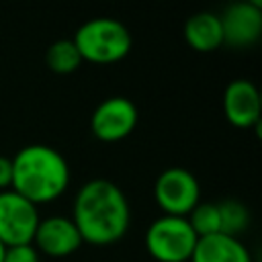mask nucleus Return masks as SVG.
I'll return each instance as SVG.
<instances>
[{
    "label": "nucleus",
    "mask_w": 262,
    "mask_h": 262,
    "mask_svg": "<svg viewBox=\"0 0 262 262\" xmlns=\"http://www.w3.org/2000/svg\"><path fill=\"white\" fill-rule=\"evenodd\" d=\"M72 221L82 242L92 246L115 244L129 229V201L115 182L106 178H92L74 199Z\"/></svg>",
    "instance_id": "1"
},
{
    "label": "nucleus",
    "mask_w": 262,
    "mask_h": 262,
    "mask_svg": "<svg viewBox=\"0 0 262 262\" xmlns=\"http://www.w3.org/2000/svg\"><path fill=\"white\" fill-rule=\"evenodd\" d=\"M12 160L10 190L33 203H51L59 199L70 184L68 160L49 145L33 143L16 151Z\"/></svg>",
    "instance_id": "2"
},
{
    "label": "nucleus",
    "mask_w": 262,
    "mask_h": 262,
    "mask_svg": "<svg viewBox=\"0 0 262 262\" xmlns=\"http://www.w3.org/2000/svg\"><path fill=\"white\" fill-rule=\"evenodd\" d=\"M74 45L82 61L92 63H115L127 57L133 39L129 29L115 18H92L86 20L74 35Z\"/></svg>",
    "instance_id": "3"
},
{
    "label": "nucleus",
    "mask_w": 262,
    "mask_h": 262,
    "mask_svg": "<svg viewBox=\"0 0 262 262\" xmlns=\"http://www.w3.org/2000/svg\"><path fill=\"white\" fill-rule=\"evenodd\" d=\"M196 239L186 217L162 215L145 231V248L158 262H188Z\"/></svg>",
    "instance_id": "4"
},
{
    "label": "nucleus",
    "mask_w": 262,
    "mask_h": 262,
    "mask_svg": "<svg viewBox=\"0 0 262 262\" xmlns=\"http://www.w3.org/2000/svg\"><path fill=\"white\" fill-rule=\"evenodd\" d=\"M154 199L164 215L186 217L201 201V186L192 172L174 166L156 178Z\"/></svg>",
    "instance_id": "5"
},
{
    "label": "nucleus",
    "mask_w": 262,
    "mask_h": 262,
    "mask_svg": "<svg viewBox=\"0 0 262 262\" xmlns=\"http://www.w3.org/2000/svg\"><path fill=\"white\" fill-rule=\"evenodd\" d=\"M37 225L39 213L33 203L14 190L0 192V242L6 248L33 244Z\"/></svg>",
    "instance_id": "6"
},
{
    "label": "nucleus",
    "mask_w": 262,
    "mask_h": 262,
    "mask_svg": "<svg viewBox=\"0 0 262 262\" xmlns=\"http://www.w3.org/2000/svg\"><path fill=\"white\" fill-rule=\"evenodd\" d=\"M137 125V108L125 96L104 98L90 117V131L100 141H121L133 133Z\"/></svg>",
    "instance_id": "7"
},
{
    "label": "nucleus",
    "mask_w": 262,
    "mask_h": 262,
    "mask_svg": "<svg viewBox=\"0 0 262 262\" xmlns=\"http://www.w3.org/2000/svg\"><path fill=\"white\" fill-rule=\"evenodd\" d=\"M223 45L231 47H250L262 35V6L258 0L235 2L227 6L221 14Z\"/></svg>",
    "instance_id": "8"
},
{
    "label": "nucleus",
    "mask_w": 262,
    "mask_h": 262,
    "mask_svg": "<svg viewBox=\"0 0 262 262\" xmlns=\"http://www.w3.org/2000/svg\"><path fill=\"white\" fill-rule=\"evenodd\" d=\"M262 102L260 92L254 82L237 78L229 82L223 90V115L225 119L239 129H250L260 123Z\"/></svg>",
    "instance_id": "9"
},
{
    "label": "nucleus",
    "mask_w": 262,
    "mask_h": 262,
    "mask_svg": "<svg viewBox=\"0 0 262 262\" xmlns=\"http://www.w3.org/2000/svg\"><path fill=\"white\" fill-rule=\"evenodd\" d=\"M33 246L37 252H43L53 258H63L74 254L82 246V237L72 219L53 215L47 219H39Z\"/></svg>",
    "instance_id": "10"
},
{
    "label": "nucleus",
    "mask_w": 262,
    "mask_h": 262,
    "mask_svg": "<svg viewBox=\"0 0 262 262\" xmlns=\"http://www.w3.org/2000/svg\"><path fill=\"white\" fill-rule=\"evenodd\" d=\"M188 262H252L248 248L231 235L215 233L199 237Z\"/></svg>",
    "instance_id": "11"
},
{
    "label": "nucleus",
    "mask_w": 262,
    "mask_h": 262,
    "mask_svg": "<svg viewBox=\"0 0 262 262\" xmlns=\"http://www.w3.org/2000/svg\"><path fill=\"white\" fill-rule=\"evenodd\" d=\"M184 39L194 51H201V53H209L221 47L223 31H221L219 14L207 12V10L192 14L184 25Z\"/></svg>",
    "instance_id": "12"
},
{
    "label": "nucleus",
    "mask_w": 262,
    "mask_h": 262,
    "mask_svg": "<svg viewBox=\"0 0 262 262\" xmlns=\"http://www.w3.org/2000/svg\"><path fill=\"white\" fill-rule=\"evenodd\" d=\"M47 68L55 74H72L82 66V57L72 39H59L49 45L45 53Z\"/></svg>",
    "instance_id": "13"
},
{
    "label": "nucleus",
    "mask_w": 262,
    "mask_h": 262,
    "mask_svg": "<svg viewBox=\"0 0 262 262\" xmlns=\"http://www.w3.org/2000/svg\"><path fill=\"white\" fill-rule=\"evenodd\" d=\"M186 221L190 229L194 231L196 237H207L221 233V219H219V209L217 203H199L188 215Z\"/></svg>",
    "instance_id": "14"
},
{
    "label": "nucleus",
    "mask_w": 262,
    "mask_h": 262,
    "mask_svg": "<svg viewBox=\"0 0 262 262\" xmlns=\"http://www.w3.org/2000/svg\"><path fill=\"white\" fill-rule=\"evenodd\" d=\"M219 219H221V233L237 237L250 223V213L246 205H242L235 199H227L223 203H217Z\"/></svg>",
    "instance_id": "15"
},
{
    "label": "nucleus",
    "mask_w": 262,
    "mask_h": 262,
    "mask_svg": "<svg viewBox=\"0 0 262 262\" xmlns=\"http://www.w3.org/2000/svg\"><path fill=\"white\" fill-rule=\"evenodd\" d=\"M2 262H39V252L35 250L33 244L10 246V248H6Z\"/></svg>",
    "instance_id": "16"
},
{
    "label": "nucleus",
    "mask_w": 262,
    "mask_h": 262,
    "mask_svg": "<svg viewBox=\"0 0 262 262\" xmlns=\"http://www.w3.org/2000/svg\"><path fill=\"white\" fill-rule=\"evenodd\" d=\"M10 184H12V160L0 156V192L10 190Z\"/></svg>",
    "instance_id": "17"
},
{
    "label": "nucleus",
    "mask_w": 262,
    "mask_h": 262,
    "mask_svg": "<svg viewBox=\"0 0 262 262\" xmlns=\"http://www.w3.org/2000/svg\"><path fill=\"white\" fill-rule=\"evenodd\" d=\"M4 252H6V246H4L2 242H0V262L4 260Z\"/></svg>",
    "instance_id": "18"
}]
</instances>
